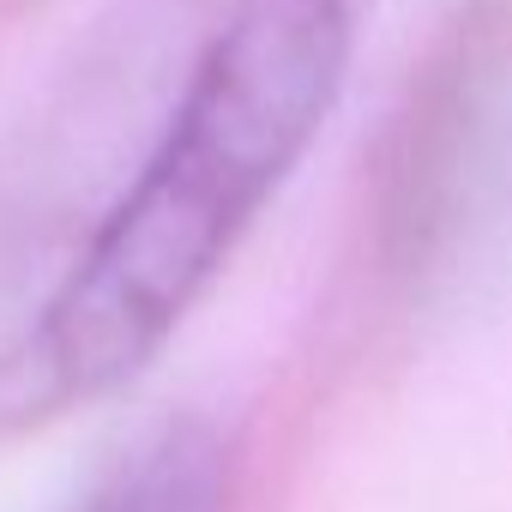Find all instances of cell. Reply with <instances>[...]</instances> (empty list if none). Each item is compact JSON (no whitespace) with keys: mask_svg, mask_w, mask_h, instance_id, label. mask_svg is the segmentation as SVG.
Masks as SVG:
<instances>
[{"mask_svg":"<svg viewBox=\"0 0 512 512\" xmlns=\"http://www.w3.org/2000/svg\"><path fill=\"white\" fill-rule=\"evenodd\" d=\"M229 452L199 416H169L145 428L73 512H223Z\"/></svg>","mask_w":512,"mask_h":512,"instance_id":"7a4b0ae2","label":"cell"},{"mask_svg":"<svg viewBox=\"0 0 512 512\" xmlns=\"http://www.w3.org/2000/svg\"><path fill=\"white\" fill-rule=\"evenodd\" d=\"M350 0H97L0 145V428L127 386L320 139Z\"/></svg>","mask_w":512,"mask_h":512,"instance_id":"6da1fadb","label":"cell"}]
</instances>
